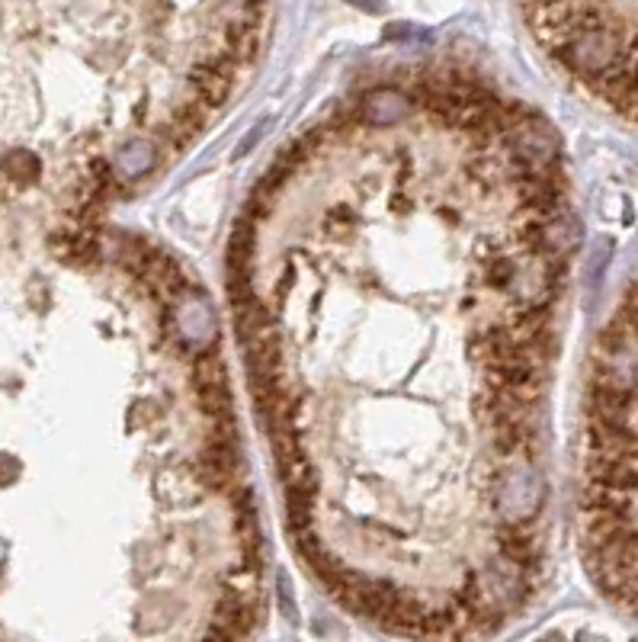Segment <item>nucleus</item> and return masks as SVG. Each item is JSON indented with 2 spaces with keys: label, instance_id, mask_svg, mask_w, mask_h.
<instances>
[{
  "label": "nucleus",
  "instance_id": "obj_1",
  "mask_svg": "<svg viewBox=\"0 0 638 642\" xmlns=\"http://www.w3.org/2000/svg\"><path fill=\"white\" fill-rule=\"evenodd\" d=\"M540 642H565V637H561V633H548V637H543Z\"/></svg>",
  "mask_w": 638,
  "mask_h": 642
}]
</instances>
